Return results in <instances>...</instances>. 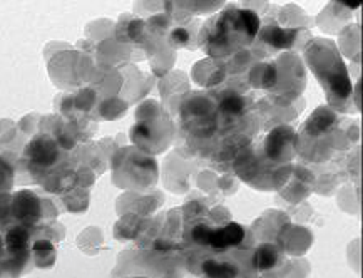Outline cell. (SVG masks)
<instances>
[{
	"mask_svg": "<svg viewBox=\"0 0 363 278\" xmlns=\"http://www.w3.org/2000/svg\"><path fill=\"white\" fill-rule=\"evenodd\" d=\"M16 179V171L7 157L0 155V193H7Z\"/></svg>",
	"mask_w": 363,
	"mask_h": 278,
	"instance_id": "obj_12",
	"label": "cell"
},
{
	"mask_svg": "<svg viewBox=\"0 0 363 278\" xmlns=\"http://www.w3.org/2000/svg\"><path fill=\"white\" fill-rule=\"evenodd\" d=\"M293 131L290 128H277L269 133L267 138V155L272 160H278V157H288L291 152V138Z\"/></svg>",
	"mask_w": 363,
	"mask_h": 278,
	"instance_id": "obj_5",
	"label": "cell"
},
{
	"mask_svg": "<svg viewBox=\"0 0 363 278\" xmlns=\"http://www.w3.org/2000/svg\"><path fill=\"white\" fill-rule=\"evenodd\" d=\"M173 39L179 40L178 45H184L186 43H188L189 34H188V32H186V30H183V29H176V30L173 32Z\"/></svg>",
	"mask_w": 363,
	"mask_h": 278,
	"instance_id": "obj_15",
	"label": "cell"
},
{
	"mask_svg": "<svg viewBox=\"0 0 363 278\" xmlns=\"http://www.w3.org/2000/svg\"><path fill=\"white\" fill-rule=\"evenodd\" d=\"M296 37V30L280 29V27H269L263 32V40L273 45L274 49H288Z\"/></svg>",
	"mask_w": 363,
	"mask_h": 278,
	"instance_id": "obj_8",
	"label": "cell"
},
{
	"mask_svg": "<svg viewBox=\"0 0 363 278\" xmlns=\"http://www.w3.org/2000/svg\"><path fill=\"white\" fill-rule=\"evenodd\" d=\"M278 257H280V252L278 248L272 243H263L262 247L256 250L253 257V265L258 268V270H272V268L278 263Z\"/></svg>",
	"mask_w": 363,
	"mask_h": 278,
	"instance_id": "obj_9",
	"label": "cell"
},
{
	"mask_svg": "<svg viewBox=\"0 0 363 278\" xmlns=\"http://www.w3.org/2000/svg\"><path fill=\"white\" fill-rule=\"evenodd\" d=\"M30 228L21 225H12L11 228L4 235V242H6V253L7 255H24L29 253L30 245Z\"/></svg>",
	"mask_w": 363,
	"mask_h": 278,
	"instance_id": "obj_6",
	"label": "cell"
},
{
	"mask_svg": "<svg viewBox=\"0 0 363 278\" xmlns=\"http://www.w3.org/2000/svg\"><path fill=\"white\" fill-rule=\"evenodd\" d=\"M32 253L35 257V265L39 268H50L55 262V248L48 240H39L32 247Z\"/></svg>",
	"mask_w": 363,
	"mask_h": 278,
	"instance_id": "obj_10",
	"label": "cell"
},
{
	"mask_svg": "<svg viewBox=\"0 0 363 278\" xmlns=\"http://www.w3.org/2000/svg\"><path fill=\"white\" fill-rule=\"evenodd\" d=\"M245 240V228L240 223H235V221H230V223H225L223 226H218V228H213L211 236H209L208 247L218 250V252H223V250L235 248L238 245L243 243Z\"/></svg>",
	"mask_w": 363,
	"mask_h": 278,
	"instance_id": "obj_4",
	"label": "cell"
},
{
	"mask_svg": "<svg viewBox=\"0 0 363 278\" xmlns=\"http://www.w3.org/2000/svg\"><path fill=\"white\" fill-rule=\"evenodd\" d=\"M213 226H209L208 223H198L194 226L193 231H191V236L198 245H203V247H208L209 243V236H211Z\"/></svg>",
	"mask_w": 363,
	"mask_h": 278,
	"instance_id": "obj_13",
	"label": "cell"
},
{
	"mask_svg": "<svg viewBox=\"0 0 363 278\" xmlns=\"http://www.w3.org/2000/svg\"><path fill=\"white\" fill-rule=\"evenodd\" d=\"M128 278H147V277H128Z\"/></svg>",
	"mask_w": 363,
	"mask_h": 278,
	"instance_id": "obj_17",
	"label": "cell"
},
{
	"mask_svg": "<svg viewBox=\"0 0 363 278\" xmlns=\"http://www.w3.org/2000/svg\"><path fill=\"white\" fill-rule=\"evenodd\" d=\"M60 155H62V146L50 134H37L30 139L24 151L27 168L34 173L52 168L60 161Z\"/></svg>",
	"mask_w": 363,
	"mask_h": 278,
	"instance_id": "obj_2",
	"label": "cell"
},
{
	"mask_svg": "<svg viewBox=\"0 0 363 278\" xmlns=\"http://www.w3.org/2000/svg\"><path fill=\"white\" fill-rule=\"evenodd\" d=\"M6 255V242H4V235L0 233V258Z\"/></svg>",
	"mask_w": 363,
	"mask_h": 278,
	"instance_id": "obj_16",
	"label": "cell"
},
{
	"mask_svg": "<svg viewBox=\"0 0 363 278\" xmlns=\"http://www.w3.org/2000/svg\"><path fill=\"white\" fill-rule=\"evenodd\" d=\"M327 59L330 66H323V64L308 61L310 67L313 69L316 77H318L320 84L325 87V91L328 92L330 97L335 96L337 99H345V97L352 94L350 77H348L347 69L343 66L342 59H340V55L337 54V49L333 48L332 43H328Z\"/></svg>",
	"mask_w": 363,
	"mask_h": 278,
	"instance_id": "obj_1",
	"label": "cell"
},
{
	"mask_svg": "<svg viewBox=\"0 0 363 278\" xmlns=\"http://www.w3.org/2000/svg\"><path fill=\"white\" fill-rule=\"evenodd\" d=\"M42 205L39 196L30 189L17 191L11 198V220L13 225L34 228L40 221Z\"/></svg>",
	"mask_w": 363,
	"mask_h": 278,
	"instance_id": "obj_3",
	"label": "cell"
},
{
	"mask_svg": "<svg viewBox=\"0 0 363 278\" xmlns=\"http://www.w3.org/2000/svg\"><path fill=\"white\" fill-rule=\"evenodd\" d=\"M11 198L7 193H0V226L12 223L11 220Z\"/></svg>",
	"mask_w": 363,
	"mask_h": 278,
	"instance_id": "obj_14",
	"label": "cell"
},
{
	"mask_svg": "<svg viewBox=\"0 0 363 278\" xmlns=\"http://www.w3.org/2000/svg\"><path fill=\"white\" fill-rule=\"evenodd\" d=\"M203 273L208 278H236L238 277V267L235 263L226 260H216V258H208L203 262Z\"/></svg>",
	"mask_w": 363,
	"mask_h": 278,
	"instance_id": "obj_7",
	"label": "cell"
},
{
	"mask_svg": "<svg viewBox=\"0 0 363 278\" xmlns=\"http://www.w3.org/2000/svg\"><path fill=\"white\" fill-rule=\"evenodd\" d=\"M221 109L223 113L228 114V116H240L245 113L246 109V101L243 96H238V94H228L223 97L221 101Z\"/></svg>",
	"mask_w": 363,
	"mask_h": 278,
	"instance_id": "obj_11",
	"label": "cell"
}]
</instances>
